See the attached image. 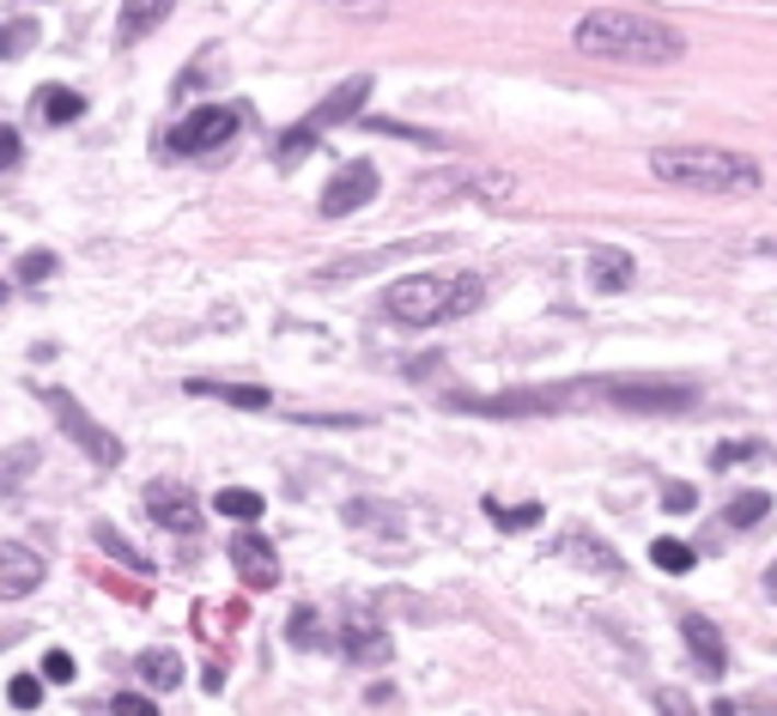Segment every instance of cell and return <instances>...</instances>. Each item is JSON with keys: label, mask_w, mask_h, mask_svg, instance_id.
I'll list each match as a JSON object with an SVG mask.
<instances>
[{"label": "cell", "mask_w": 777, "mask_h": 716, "mask_svg": "<svg viewBox=\"0 0 777 716\" xmlns=\"http://www.w3.org/2000/svg\"><path fill=\"white\" fill-rule=\"evenodd\" d=\"M7 698H13V711H37V704H43V680L13 674V680H7Z\"/></svg>", "instance_id": "29"}, {"label": "cell", "mask_w": 777, "mask_h": 716, "mask_svg": "<svg viewBox=\"0 0 777 716\" xmlns=\"http://www.w3.org/2000/svg\"><path fill=\"white\" fill-rule=\"evenodd\" d=\"M650 704H656V716H698V704H693V692H686V686H656V692H650Z\"/></svg>", "instance_id": "27"}, {"label": "cell", "mask_w": 777, "mask_h": 716, "mask_svg": "<svg viewBox=\"0 0 777 716\" xmlns=\"http://www.w3.org/2000/svg\"><path fill=\"white\" fill-rule=\"evenodd\" d=\"M662 504H669V510H674V516H686V510H693V504H698V498H693V486H681V480H674V486H669V492H662Z\"/></svg>", "instance_id": "37"}, {"label": "cell", "mask_w": 777, "mask_h": 716, "mask_svg": "<svg viewBox=\"0 0 777 716\" xmlns=\"http://www.w3.org/2000/svg\"><path fill=\"white\" fill-rule=\"evenodd\" d=\"M365 98H370V79H346V86H334V92L322 98V110H317V116H304L298 128H292L286 140H279V158H286V164H298V158H304V146H310V140H322V134H329V128H341V122H353Z\"/></svg>", "instance_id": "5"}, {"label": "cell", "mask_w": 777, "mask_h": 716, "mask_svg": "<svg viewBox=\"0 0 777 716\" xmlns=\"http://www.w3.org/2000/svg\"><path fill=\"white\" fill-rule=\"evenodd\" d=\"M765 589H777V565H772V571H765Z\"/></svg>", "instance_id": "40"}, {"label": "cell", "mask_w": 777, "mask_h": 716, "mask_svg": "<svg viewBox=\"0 0 777 716\" xmlns=\"http://www.w3.org/2000/svg\"><path fill=\"white\" fill-rule=\"evenodd\" d=\"M413 195L432 201V195H480V201H511V177L499 170H437V177H420Z\"/></svg>", "instance_id": "9"}, {"label": "cell", "mask_w": 777, "mask_h": 716, "mask_svg": "<svg viewBox=\"0 0 777 716\" xmlns=\"http://www.w3.org/2000/svg\"><path fill=\"white\" fill-rule=\"evenodd\" d=\"M116 716H159V704L146 698V692H122V698H116Z\"/></svg>", "instance_id": "35"}, {"label": "cell", "mask_w": 777, "mask_h": 716, "mask_svg": "<svg viewBox=\"0 0 777 716\" xmlns=\"http://www.w3.org/2000/svg\"><path fill=\"white\" fill-rule=\"evenodd\" d=\"M49 559L31 541H0V601H25L31 589H43Z\"/></svg>", "instance_id": "10"}, {"label": "cell", "mask_w": 777, "mask_h": 716, "mask_svg": "<svg viewBox=\"0 0 777 716\" xmlns=\"http://www.w3.org/2000/svg\"><path fill=\"white\" fill-rule=\"evenodd\" d=\"M31 43H37V25H0V49H7V55L31 49Z\"/></svg>", "instance_id": "34"}, {"label": "cell", "mask_w": 777, "mask_h": 716, "mask_svg": "<svg viewBox=\"0 0 777 716\" xmlns=\"http://www.w3.org/2000/svg\"><path fill=\"white\" fill-rule=\"evenodd\" d=\"M341 516L353 522V529H377L382 541H401V529H408V516H401L396 504H377V498H353Z\"/></svg>", "instance_id": "17"}, {"label": "cell", "mask_w": 777, "mask_h": 716, "mask_svg": "<svg viewBox=\"0 0 777 716\" xmlns=\"http://www.w3.org/2000/svg\"><path fill=\"white\" fill-rule=\"evenodd\" d=\"M480 298H487L480 274H413L382 292V316L408 328H432V322H456V316L480 310Z\"/></svg>", "instance_id": "4"}, {"label": "cell", "mask_w": 777, "mask_h": 716, "mask_svg": "<svg viewBox=\"0 0 777 716\" xmlns=\"http://www.w3.org/2000/svg\"><path fill=\"white\" fill-rule=\"evenodd\" d=\"M140 680H146V686H176V680H183L176 650H146L140 656Z\"/></svg>", "instance_id": "23"}, {"label": "cell", "mask_w": 777, "mask_h": 716, "mask_svg": "<svg viewBox=\"0 0 777 716\" xmlns=\"http://www.w3.org/2000/svg\"><path fill=\"white\" fill-rule=\"evenodd\" d=\"M413 249H425V243H382V249H365V255H341V261H322V268H317V280H322V286H341V280L377 274L382 261H401V255H413Z\"/></svg>", "instance_id": "13"}, {"label": "cell", "mask_w": 777, "mask_h": 716, "mask_svg": "<svg viewBox=\"0 0 777 716\" xmlns=\"http://www.w3.org/2000/svg\"><path fill=\"white\" fill-rule=\"evenodd\" d=\"M765 516H772V498L765 492H735L723 510V529H753V522H765Z\"/></svg>", "instance_id": "22"}, {"label": "cell", "mask_w": 777, "mask_h": 716, "mask_svg": "<svg viewBox=\"0 0 777 716\" xmlns=\"http://www.w3.org/2000/svg\"><path fill=\"white\" fill-rule=\"evenodd\" d=\"M341 650L353 656V662H389V656H396V644H389V632H382L377 620H346L341 625Z\"/></svg>", "instance_id": "15"}, {"label": "cell", "mask_w": 777, "mask_h": 716, "mask_svg": "<svg viewBox=\"0 0 777 716\" xmlns=\"http://www.w3.org/2000/svg\"><path fill=\"white\" fill-rule=\"evenodd\" d=\"M92 534H98V547H104L110 559H122V565H134V571H146V559H140V553H134V547H122V534L110 529V522H98Z\"/></svg>", "instance_id": "28"}, {"label": "cell", "mask_w": 777, "mask_h": 716, "mask_svg": "<svg viewBox=\"0 0 777 716\" xmlns=\"http://www.w3.org/2000/svg\"><path fill=\"white\" fill-rule=\"evenodd\" d=\"M31 468H37V443H13V450L0 456V492H13Z\"/></svg>", "instance_id": "24"}, {"label": "cell", "mask_w": 777, "mask_h": 716, "mask_svg": "<svg viewBox=\"0 0 777 716\" xmlns=\"http://www.w3.org/2000/svg\"><path fill=\"white\" fill-rule=\"evenodd\" d=\"M317 638H322V620H317V607H298V613H292V644H298V650H310Z\"/></svg>", "instance_id": "30"}, {"label": "cell", "mask_w": 777, "mask_h": 716, "mask_svg": "<svg viewBox=\"0 0 777 716\" xmlns=\"http://www.w3.org/2000/svg\"><path fill=\"white\" fill-rule=\"evenodd\" d=\"M492 522H504V529H535L540 522V504H523V510H504V504H487Z\"/></svg>", "instance_id": "31"}, {"label": "cell", "mask_w": 777, "mask_h": 716, "mask_svg": "<svg viewBox=\"0 0 777 716\" xmlns=\"http://www.w3.org/2000/svg\"><path fill=\"white\" fill-rule=\"evenodd\" d=\"M219 516L255 522V516H262V492H250V486H225V492H219Z\"/></svg>", "instance_id": "25"}, {"label": "cell", "mask_w": 777, "mask_h": 716, "mask_svg": "<svg viewBox=\"0 0 777 716\" xmlns=\"http://www.w3.org/2000/svg\"><path fill=\"white\" fill-rule=\"evenodd\" d=\"M565 553H571L578 565H590V571H602V577H619V553L602 547V541H595V534H583V529L565 541Z\"/></svg>", "instance_id": "21"}, {"label": "cell", "mask_w": 777, "mask_h": 716, "mask_svg": "<svg viewBox=\"0 0 777 716\" xmlns=\"http://www.w3.org/2000/svg\"><path fill=\"white\" fill-rule=\"evenodd\" d=\"M55 274V255H25L19 261V280H49Z\"/></svg>", "instance_id": "38"}, {"label": "cell", "mask_w": 777, "mask_h": 716, "mask_svg": "<svg viewBox=\"0 0 777 716\" xmlns=\"http://www.w3.org/2000/svg\"><path fill=\"white\" fill-rule=\"evenodd\" d=\"M188 395H207V401H225V407H250V413L274 407V395L255 389V383H188Z\"/></svg>", "instance_id": "18"}, {"label": "cell", "mask_w": 777, "mask_h": 716, "mask_svg": "<svg viewBox=\"0 0 777 716\" xmlns=\"http://www.w3.org/2000/svg\"><path fill=\"white\" fill-rule=\"evenodd\" d=\"M377 164H365V158H353V164H341L329 177V189H322V213L329 219H346V213H358L365 201H377Z\"/></svg>", "instance_id": "8"}, {"label": "cell", "mask_w": 777, "mask_h": 716, "mask_svg": "<svg viewBox=\"0 0 777 716\" xmlns=\"http://www.w3.org/2000/svg\"><path fill=\"white\" fill-rule=\"evenodd\" d=\"M571 43H578V55L626 61V67H662V61H681L686 55V37L669 19L632 13V7H595V13H583Z\"/></svg>", "instance_id": "2"}, {"label": "cell", "mask_w": 777, "mask_h": 716, "mask_svg": "<svg viewBox=\"0 0 777 716\" xmlns=\"http://www.w3.org/2000/svg\"><path fill=\"white\" fill-rule=\"evenodd\" d=\"M0 298H7V292H0Z\"/></svg>", "instance_id": "41"}, {"label": "cell", "mask_w": 777, "mask_h": 716, "mask_svg": "<svg viewBox=\"0 0 777 716\" xmlns=\"http://www.w3.org/2000/svg\"><path fill=\"white\" fill-rule=\"evenodd\" d=\"M176 0H122V25H116V43H140L171 19Z\"/></svg>", "instance_id": "16"}, {"label": "cell", "mask_w": 777, "mask_h": 716, "mask_svg": "<svg viewBox=\"0 0 777 716\" xmlns=\"http://www.w3.org/2000/svg\"><path fill=\"white\" fill-rule=\"evenodd\" d=\"M43 680H73V656L49 650V656H43Z\"/></svg>", "instance_id": "36"}, {"label": "cell", "mask_w": 777, "mask_h": 716, "mask_svg": "<svg viewBox=\"0 0 777 716\" xmlns=\"http://www.w3.org/2000/svg\"><path fill=\"white\" fill-rule=\"evenodd\" d=\"M632 255H626V249H595L590 255V286L595 292H619V286H632Z\"/></svg>", "instance_id": "19"}, {"label": "cell", "mask_w": 777, "mask_h": 716, "mask_svg": "<svg viewBox=\"0 0 777 716\" xmlns=\"http://www.w3.org/2000/svg\"><path fill=\"white\" fill-rule=\"evenodd\" d=\"M650 559H656V571L686 577V571H693V559H698V553L686 547V541H650Z\"/></svg>", "instance_id": "26"}, {"label": "cell", "mask_w": 777, "mask_h": 716, "mask_svg": "<svg viewBox=\"0 0 777 716\" xmlns=\"http://www.w3.org/2000/svg\"><path fill=\"white\" fill-rule=\"evenodd\" d=\"M43 407H49V413H55V425H61L67 437L80 443V450L98 462V468H116V462H122V443H116V431H110V425H98V419L85 413V407L73 401L67 389H43Z\"/></svg>", "instance_id": "6"}, {"label": "cell", "mask_w": 777, "mask_h": 716, "mask_svg": "<svg viewBox=\"0 0 777 716\" xmlns=\"http://www.w3.org/2000/svg\"><path fill=\"white\" fill-rule=\"evenodd\" d=\"M747 456H765V450L753 437H735V443H723V450H717V468H735V462H747Z\"/></svg>", "instance_id": "33"}, {"label": "cell", "mask_w": 777, "mask_h": 716, "mask_svg": "<svg viewBox=\"0 0 777 716\" xmlns=\"http://www.w3.org/2000/svg\"><path fill=\"white\" fill-rule=\"evenodd\" d=\"M146 516L159 522V529H176V534H195L201 529V504L171 480H152L146 486Z\"/></svg>", "instance_id": "11"}, {"label": "cell", "mask_w": 777, "mask_h": 716, "mask_svg": "<svg viewBox=\"0 0 777 716\" xmlns=\"http://www.w3.org/2000/svg\"><path fill=\"white\" fill-rule=\"evenodd\" d=\"M13 164H19V134L0 128V170H13Z\"/></svg>", "instance_id": "39"}, {"label": "cell", "mask_w": 777, "mask_h": 716, "mask_svg": "<svg viewBox=\"0 0 777 716\" xmlns=\"http://www.w3.org/2000/svg\"><path fill=\"white\" fill-rule=\"evenodd\" d=\"M650 177L674 189H705V195H753L759 189V164L729 146H674V152H650Z\"/></svg>", "instance_id": "3"}, {"label": "cell", "mask_w": 777, "mask_h": 716, "mask_svg": "<svg viewBox=\"0 0 777 716\" xmlns=\"http://www.w3.org/2000/svg\"><path fill=\"white\" fill-rule=\"evenodd\" d=\"M85 98L80 92H67V86H43L37 92V116L49 122V128H61V122H80Z\"/></svg>", "instance_id": "20"}, {"label": "cell", "mask_w": 777, "mask_h": 716, "mask_svg": "<svg viewBox=\"0 0 777 716\" xmlns=\"http://www.w3.org/2000/svg\"><path fill=\"white\" fill-rule=\"evenodd\" d=\"M456 413H487V419H528V413H571V407H632V413H681L693 407L686 383L656 377H583L553 383V389H516V395H456Z\"/></svg>", "instance_id": "1"}, {"label": "cell", "mask_w": 777, "mask_h": 716, "mask_svg": "<svg viewBox=\"0 0 777 716\" xmlns=\"http://www.w3.org/2000/svg\"><path fill=\"white\" fill-rule=\"evenodd\" d=\"M238 110L231 104H201L195 116L183 122V128H171V140H164V152H176V158H188V152H219L231 134H238Z\"/></svg>", "instance_id": "7"}, {"label": "cell", "mask_w": 777, "mask_h": 716, "mask_svg": "<svg viewBox=\"0 0 777 716\" xmlns=\"http://www.w3.org/2000/svg\"><path fill=\"white\" fill-rule=\"evenodd\" d=\"M681 638H686V650H693V662L705 668V674H711V680H723L729 656H723V632H717L711 620H698V613H686V620H681Z\"/></svg>", "instance_id": "14"}, {"label": "cell", "mask_w": 777, "mask_h": 716, "mask_svg": "<svg viewBox=\"0 0 777 716\" xmlns=\"http://www.w3.org/2000/svg\"><path fill=\"white\" fill-rule=\"evenodd\" d=\"M213 73H219V49H201V61H195V67H188V73H183V79H176V92H195L201 79H213Z\"/></svg>", "instance_id": "32"}, {"label": "cell", "mask_w": 777, "mask_h": 716, "mask_svg": "<svg viewBox=\"0 0 777 716\" xmlns=\"http://www.w3.org/2000/svg\"><path fill=\"white\" fill-rule=\"evenodd\" d=\"M225 553H231V565H238V577L250 589H274L279 583V559H274V547H267L262 534H238Z\"/></svg>", "instance_id": "12"}]
</instances>
